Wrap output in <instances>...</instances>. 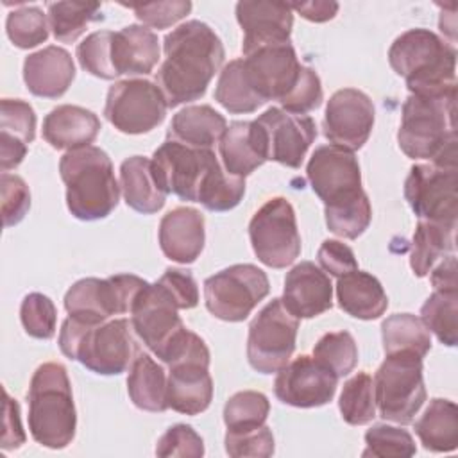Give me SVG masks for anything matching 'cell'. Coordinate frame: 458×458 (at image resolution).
<instances>
[{
	"mask_svg": "<svg viewBox=\"0 0 458 458\" xmlns=\"http://www.w3.org/2000/svg\"><path fill=\"white\" fill-rule=\"evenodd\" d=\"M152 175L165 193L199 202L208 211H229L245 195V181L229 175L211 148L168 140L152 154Z\"/></svg>",
	"mask_w": 458,
	"mask_h": 458,
	"instance_id": "6da1fadb",
	"label": "cell"
},
{
	"mask_svg": "<svg viewBox=\"0 0 458 458\" xmlns=\"http://www.w3.org/2000/svg\"><path fill=\"white\" fill-rule=\"evenodd\" d=\"M165 61L156 72L168 107L199 100L222 68L225 50L216 32L204 21L181 23L163 39Z\"/></svg>",
	"mask_w": 458,
	"mask_h": 458,
	"instance_id": "7a4b0ae2",
	"label": "cell"
},
{
	"mask_svg": "<svg viewBox=\"0 0 458 458\" xmlns=\"http://www.w3.org/2000/svg\"><path fill=\"white\" fill-rule=\"evenodd\" d=\"M129 318L88 322L68 315L59 331V349L68 360L81 361L100 376H116L131 369L140 352Z\"/></svg>",
	"mask_w": 458,
	"mask_h": 458,
	"instance_id": "3957f363",
	"label": "cell"
},
{
	"mask_svg": "<svg viewBox=\"0 0 458 458\" xmlns=\"http://www.w3.org/2000/svg\"><path fill=\"white\" fill-rule=\"evenodd\" d=\"M392 70L410 95H444L456 89V48L429 29H410L388 48Z\"/></svg>",
	"mask_w": 458,
	"mask_h": 458,
	"instance_id": "277c9868",
	"label": "cell"
},
{
	"mask_svg": "<svg viewBox=\"0 0 458 458\" xmlns=\"http://www.w3.org/2000/svg\"><path fill=\"white\" fill-rule=\"evenodd\" d=\"M66 186L68 211L84 222L109 216L120 200V186L111 157L95 145L68 150L59 161Z\"/></svg>",
	"mask_w": 458,
	"mask_h": 458,
	"instance_id": "5b68a950",
	"label": "cell"
},
{
	"mask_svg": "<svg viewBox=\"0 0 458 458\" xmlns=\"http://www.w3.org/2000/svg\"><path fill=\"white\" fill-rule=\"evenodd\" d=\"M27 401L30 437L48 449L70 445L75 438L77 411L66 367L57 361L39 365L30 377Z\"/></svg>",
	"mask_w": 458,
	"mask_h": 458,
	"instance_id": "8992f818",
	"label": "cell"
},
{
	"mask_svg": "<svg viewBox=\"0 0 458 458\" xmlns=\"http://www.w3.org/2000/svg\"><path fill=\"white\" fill-rule=\"evenodd\" d=\"M454 100L456 89L433 97L410 95L404 100L397 143L410 159L431 161L456 143Z\"/></svg>",
	"mask_w": 458,
	"mask_h": 458,
	"instance_id": "52a82bcc",
	"label": "cell"
},
{
	"mask_svg": "<svg viewBox=\"0 0 458 458\" xmlns=\"http://www.w3.org/2000/svg\"><path fill=\"white\" fill-rule=\"evenodd\" d=\"M372 383L379 417L401 426L411 424L426 401L422 358L413 352L386 354Z\"/></svg>",
	"mask_w": 458,
	"mask_h": 458,
	"instance_id": "ba28073f",
	"label": "cell"
},
{
	"mask_svg": "<svg viewBox=\"0 0 458 458\" xmlns=\"http://www.w3.org/2000/svg\"><path fill=\"white\" fill-rule=\"evenodd\" d=\"M250 134L265 161L299 168L317 138V123L308 114H293L283 107H268L250 122Z\"/></svg>",
	"mask_w": 458,
	"mask_h": 458,
	"instance_id": "9c48e42d",
	"label": "cell"
},
{
	"mask_svg": "<svg viewBox=\"0 0 458 458\" xmlns=\"http://www.w3.org/2000/svg\"><path fill=\"white\" fill-rule=\"evenodd\" d=\"M267 274L252 263L231 265L204 281L208 311L225 322H242L268 295Z\"/></svg>",
	"mask_w": 458,
	"mask_h": 458,
	"instance_id": "30bf717a",
	"label": "cell"
},
{
	"mask_svg": "<svg viewBox=\"0 0 458 458\" xmlns=\"http://www.w3.org/2000/svg\"><path fill=\"white\" fill-rule=\"evenodd\" d=\"M299 318H295L281 299H272L249 324L247 360L259 374L281 370L295 351Z\"/></svg>",
	"mask_w": 458,
	"mask_h": 458,
	"instance_id": "8fae6325",
	"label": "cell"
},
{
	"mask_svg": "<svg viewBox=\"0 0 458 458\" xmlns=\"http://www.w3.org/2000/svg\"><path fill=\"white\" fill-rule=\"evenodd\" d=\"M256 258L270 268H286L301 254V234L293 206L284 197L267 200L249 222Z\"/></svg>",
	"mask_w": 458,
	"mask_h": 458,
	"instance_id": "7c38bea8",
	"label": "cell"
},
{
	"mask_svg": "<svg viewBox=\"0 0 458 458\" xmlns=\"http://www.w3.org/2000/svg\"><path fill=\"white\" fill-rule=\"evenodd\" d=\"M166 109L168 102L156 82L125 79L107 89L104 116L123 134H143L163 123Z\"/></svg>",
	"mask_w": 458,
	"mask_h": 458,
	"instance_id": "4fadbf2b",
	"label": "cell"
},
{
	"mask_svg": "<svg viewBox=\"0 0 458 458\" xmlns=\"http://www.w3.org/2000/svg\"><path fill=\"white\" fill-rule=\"evenodd\" d=\"M456 166L413 165L404 181V199L419 220L456 227L458 220Z\"/></svg>",
	"mask_w": 458,
	"mask_h": 458,
	"instance_id": "5bb4252c",
	"label": "cell"
},
{
	"mask_svg": "<svg viewBox=\"0 0 458 458\" xmlns=\"http://www.w3.org/2000/svg\"><path fill=\"white\" fill-rule=\"evenodd\" d=\"M306 177L315 195L324 202V208L356 200L365 193L354 152L336 145L315 148L306 166Z\"/></svg>",
	"mask_w": 458,
	"mask_h": 458,
	"instance_id": "9a60e30c",
	"label": "cell"
},
{
	"mask_svg": "<svg viewBox=\"0 0 458 458\" xmlns=\"http://www.w3.org/2000/svg\"><path fill=\"white\" fill-rule=\"evenodd\" d=\"M376 109L367 93L356 88L335 91L326 106L322 129L331 145L360 150L374 127Z\"/></svg>",
	"mask_w": 458,
	"mask_h": 458,
	"instance_id": "2e32d148",
	"label": "cell"
},
{
	"mask_svg": "<svg viewBox=\"0 0 458 458\" xmlns=\"http://www.w3.org/2000/svg\"><path fill=\"white\" fill-rule=\"evenodd\" d=\"M243 55L247 79L263 102L283 100L299 81L302 64L292 41L261 45Z\"/></svg>",
	"mask_w": 458,
	"mask_h": 458,
	"instance_id": "e0dca14e",
	"label": "cell"
},
{
	"mask_svg": "<svg viewBox=\"0 0 458 458\" xmlns=\"http://www.w3.org/2000/svg\"><path fill=\"white\" fill-rule=\"evenodd\" d=\"M338 377L313 356L301 354L277 370L274 381L276 397L295 408H318L333 401Z\"/></svg>",
	"mask_w": 458,
	"mask_h": 458,
	"instance_id": "ac0fdd59",
	"label": "cell"
},
{
	"mask_svg": "<svg viewBox=\"0 0 458 458\" xmlns=\"http://www.w3.org/2000/svg\"><path fill=\"white\" fill-rule=\"evenodd\" d=\"M179 306L159 281L147 283L131 308V324L143 345L156 354L179 329L184 327Z\"/></svg>",
	"mask_w": 458,
	"mask_h": 458,
	"instance_id": "d6986e66",
	"label": "cell"
},
{
	"mask_svg": "<svg viewBox=\"0 0 458 458\" xmlns=\"http://www.w3.org/2000/svg\"><path fill=\"white\" fill-rule=\"evenodd\" d=\"M236 20L243 30V54L261 45L290 41L293 14L286 2L242 0L236 4Z\"/></svg>",
	"mask_w": 458,
	"mask_h": 458,
	"instance_id": "ffe728a7",
	"label": "cell"
},
{
	"mask_svg": "<svg viewBox=\"0 0 458 458\" xmlns=\"http://www.w3.org/2000/svg\"><path fill=\"white\" fill-rule=\"evenodd\" d=\"M281 301L299 320L318 317L333 306L331 279L313 261H301L286 274Z\"/></svg>",
	"mask_w": 458,
	"mask_h": 458,
	"instance_id": "44dd1931",
	"label": "cell"
},
{
	"mask_svg": "<svg viewBox=\"0 0 458 458\" xmlns=\"http://www.w3.org/2000/svg\"><path fill=\"white\" fill-rule=\"evenodd\" d=\"M159 247L163 254L181 265L193 263L206 242L204 215L188 206H179L163 215L159 222Z\"/></svg>",
	"mask_w": 458,
	"mask_h": 458,
	"instance_id": "7402d4cb",
	"label": "cell"
},
{
	"mask_svg": "<svg viewBox=\"0 0 458 458\" xmlns=\"http://www.w3.org/2000/svg\"><path fill=\"white\" fill-rule=\"evenodd\" d=\"M75 79V64L68 50L48 45L23 61V81L27 89L39 98L63 97Z\"/></svg>",
	"mask_w": 458,
	"mask_h": 458,
	"instance_id": "603a6c76",
	"label": "cell"
},
{
	"mask_svg": "<svg viewBox=\"0 0 458 458\" xmlns=\"http://www.w3.org/2000/svg\"><path fill=\"white\" fill-rule=\"evenodd\" d=\"M168 369V408L182 415H199L206 411L213 399L209 365L200 361H184L170 365Z\"/></svg>",
	"mask_w": 458,
	"mask_h": 458,
	"instance_id": "cb8c5ba5",
	"label": "cell"
},
{
	"mask_svg": "<svg viewBox=\"0 0 458 458\" xmlns=\"http://www.w3.org/2000/svg\"><path fill=\"white\" fill-rule=\"evenodd\" d=\"M41 132L52 148L68 152L91 145L100 132V120L86 107L61 104L43 118Z\"/></svg>",
	"mask_w": 458,
	"mask_h": 458,
	"instance_id": "d4e9b609",
	"label": "cell"
},
{
	"mask_svg": "<svg viewBox=\"0 0 458 458\" xmlns=\"http://www.w3.org/2000/svg\"><path fill=\"white\" fill-rule=\"evenodd\" d=\"M157 36L145 25H127L113 32L111 61L116 75H148L159 61Z\"/></svg>",
	"mask_w": 458,
	"mask_h": 458,
	"instance_id": "484cf974",
	"label": "cell"
},
{
	"mask_svg": "<svg viewBox=\"0 0 458 458\" xmlns=\"http://www.w3.org/2000/svg\"><path fill=\"white\" fill-rule=\"evenodd\" d=\"M336 301L347 315L360 320L379 318L388 308V297L379 279L360 268L338 277Z\"/></svg>",
	"mask_w": 458,
	"mask_h": 458,
	"instance_id": "4316f807",
	"label": "cell"
},
{
	"mask_svg": "<svg viewBox=\"0 0 458 458\" xmlns=\"http://www.w3.org/2000/svg\"><path fill=\"white\" fill-rule=\"evenodd\" d=\"M225 129L227 120L211 106H186L174 114L166 138L195 148H211L220 141Z\"/></svg>",
	"mask_w": 458,
	"mask_h": 458,
	"instance_id": "83f0119b",
	"label": "cell"
},
{
	"mask_svg": "<svg viewBox=\"0 0 458 458\" xmlns=\"http://www.w3.org/2000/svg\"><path fill=\"white\" fill-rule=\"evenodd\" d=\"M120 188L125 204L141 215L157 213L166 202V193L157 186L152 163L145 156H131L122 161Z\"/></svg>",
	"mask_w": 458,
	"mask_h": 458,
	"instance_id": "f1b7e54d",
	"label": "cell"
},
{
	"mask_svg": "<svg viewBox=\"0 0 458 458\" xmlns=\"http://www.w3.org/2000/svg\"><path fill=\"white\" fill-rule=\"evenodd\" d=\"M64 310L72 317L95 324L120 315L109 277H84L73 283L64 295Z\"/></svg>",
	"mask_w": 458,
	"mask_h": 458,
	"instance_id": "f546056e",
	"label": "cell"
},
{
	"mask_svg": "<svg viewBox=\"0 0 458 458\" xmlns=\"http://www.w3.org/2000/svg\"><path fill=\"white\" fill-rule=\"evenodd\" d=\"M166 381L165 369L150 354L140 351L129 369L127 394L136 408L161 413L168 410Z\"/></svg>",
	"mask_w": 458,
	"mask_h": 458,
	"instance_id": "4dcf8cb0",
	"label": "cell"
},
{
	"mask_svg": "<svg viewBox=\"0 0 458 458\" xmlns=\"http://www.w3.org/2000/svg\"><path fill=\"white\" fill-rule=\"evenodd\" d=\"M424 449L451 453L458 447V408L449 399L435 397L413 424Z\"/></svg>",
	"mask_w": 458,
	"mask_h": 458,
	"instance_id": "1f68e13d",
	"label": "cell"
},
{
	"mask_svg": "<svg viewBox=\"0 0 458 458\" xmlns=\"http://www.w3.org/2000/svg\"><path fill=\"white\" fill-rule=\"evenodd\" d=\"M456 227L437 224L429 220H419L413 240L410 267L417 277H424L429 270L445 256L454 252Z\"/></svg>",
	"mask_w": 458,
	"mask_h": 458,
	"instance_id": "d6a6232c",
	"label": "cell"
},
{
	"mask_svg": "<svg viewBox=\"0 0 458 458\" xmlns=\"http://www.w3.org/2000/svg\"><path fill=\"white\" fill-rule=\"evenodd\" d=\"M218 152L224 170L233 177L245 179L265 163L254 145L250 134V122L247 120H234L227 125L225 132L218 141Z\"/></svg>",
	"mask_w": 458,
	"mask_h": 458,
	"instance_id": "836d02e7",
	"label": "cell"
},
{
	"mask_svg": "<svg viewBox=\"0 0 458 458\" xmlns=\"http://www.w3.org/2000/svg\"><path fill=\"white\" fill-rule=\"evenodd\" d=\"M215 100L233 114L254 113L265 104L247 79L243 57L233 59L222 68L215 88Z\"/></svg>",
	"mask_w": 458,
	"mask_h": 458,
	"instance_id": "e575fe53",
	"label": "cell"
},
{
	"mask_svg": "<svg viewBox=\"0 0 458 458\" xmlns=\"http://www.w3.org/2000/svg\"><path fill=\"white\" fill-rule=\"evenodd\" d=\"M385 354L413 352L424 358L431 349V335L422 320L411 313H394L381 324Z\"/></svg>",
	"mask_w": 458,
	"mask_h": 458,
	"instance_id": "d590c367",
	"label": "cell"
},
{
	"mask_svg": "<svg viewBox=\"0 0 458 458\" xmlns=\"http://www.w3.org/2000/svg\"><path fill=\"white\" fill-rule=\"evenodd\" d=\"M47 18L52 34L61 43H73L91 21L102 20V4L98 2H50Z\"/></svg>",
	"mask_w": 458,
	"mask_h": 458,
	"instance_id": "8d00e7d4",
	"label": "cell"
},
{
	"mask_svg": "<svg viewBox=\"0 0 458 458\" xmlns=\"http://www.w3.org/2000/svg\"><path fill=\"white\" fill-rule=\"evenodd\" d=\"M420 320L440 344L458 342V290H435L420 308Z\"/></svg>",
	"mask_w": 458,
	"mask_h": 458,
	"instance_id": "74e56055",
	"label": "cell"
},
{
	"mask_svg": "<svg viewBox=\"0 0 458 458\" xmlns=\"http://www.w3.org/2000/svg\"><path fill=\"white\" fill-rule=\"evenodd\" d=\"M338 410L342 419L351 426H365L377 415L374 399V383L367 372H356L344 383Z\"/></svg>",
	"mask_w": 458,
	"mask_h": 458,
	"instance_id": "f35d334b",
	"label": "cell"
},
{
	"mask_svg": "<svg viewBox=\"0 0 458 458\" xmlns=\"http://www.w3.org/2000/svg\"><path fill=\"white\" fill-rule=\"evenodd\" d=\"M270 411L268 397L256 390L233 394L224 406V424L227 431H249L263 426Z\"/></svg>",
	"mask_w": 458,
	"mask_h": 458,
	"instance_id": "ab89813d",
	"label": "cell"
},
{
	"mask_svg": "<svg viewBox=\"0 0 458 458\" xmlns=\"http://www.w3.org/2000/svg\"><path fill=\"white\" fill-rule=\"evenodd\" d=\"M313 358L338 379L349 376L358 363V345L349 331L326 333L313 347Z\"/></svg>",
	"mask_w": 458,
	"mask_h": 458,
	"instance_id": "60d3db41",
	"label": "cell"
},
{
	"mask_svg": "<svg viewBox=\"0 0 458 458\" xmlns=\"http://www.w3.org/2000/svg\"><path fill=\"white\" fill-rule=\"evenodd\" d=\"M48 18L36 5H23L7 14L5 32L18 48H34L48 39Z\"/></svg>",
	"mask_w": 458,
	"mask_h": 458,
	"instance_id": "b9f144b4",
	"label": "cell"
},
{
	"mask_svg": "<svg viewBox=\"0 0 458 458\" xmlns=\"http://www.w3.org/2000/svg\"><path fill=\"white\" fill-rule=\"evenodd\" d=\"M324 215L326 225L333 234L347 240H356L365 233L372 220V206L367 193H363L356 200L333 208H324Z\"/></svg>",
	"mask_w": 458,
	"mask_h": 458,
	"instance_id": "7bdbcfd3",
	"label": "cell"
},
{
	"mask_svg": "<svg viewBox=\"0 0 458 458\" xmlns=\"http://www.w3.org/2000/svg\"><path fill=\"white\" fill-rule=\"evenodd\" d=\"M20 320L25 333L38 340H50L55 335L57 310L50 297L30 292L20 304Z\"/></svg>",
	"mask_w": 458,
	"mask_h": 458,
	"instance_id": "ee69618b",
	"label": "cell"
},
{
	"mask_svg": "<svg viewBox=\"0 0 458 458\" xmlns=\"http://www.w3.org/2000/svg\"><path fill=\"white\" fill-rule=\"evenodd\" d=\"M365 451L361 456H413L417 453L413 437L397 426L374 424L365 433Z\"/></svg>",
	"mask_w": 458,
	"mask_h": 458,
	"instance_id": "f6af8a7d",
	"label": "cell"
},
{
	"mask_svg": "<svg viewBox=\"0 0 458 458\" xmlns=\"http://www.w3.org/2000/svg\"><path fill=\"white\" fill-rule=\"evenodd\" d=\"M111 39L113 30H97L86 36V39L77 45L75 52L81 68L106 81L118 77L111 61Z\"/></svg>",
	"mask_w": 458,
	"mask_h": 458,
	"instance_id": "bcb514c9",
	"label": "cell"
},
{
	"mask_svg": "<svg viewBox=\"0 0 458 458\" xmlns=\"http://www.w3.org/2000/svg\"><path fill=\"white\" fill-rule=\"evenodd\" d=\"M0 132L23 143L36 138V113L32 106L21 98H2L0 102Z\"/></svg>",
	"mask_w": 458,
	"mask_h": 458,
	"instance_id": "7dc6e473",
	"label": "cell"
},
{
	"mask_svg": "<svg viewBox=\"0 0 458 458\" xmlns=\"http://www.w3.org/2000/svg\"><path fill=\"white\" fill-rule=\"evenodd\" d=\"M324 100V91H322V82L318 73L302 64L299 81L295 86L288 91V95L279 100L284 111L293 113V114H306L313 109H317Z\"/></svg>",
	"mask_w": 458,
	"mask_h": 458,
	"instance_id": "c3c4849f",
	"label": "cell"
},
{
	"mask_svg": "<svg viewBox=\"0 0 458 458\" xmlns=\"http://www.w3.org/2000/svg\"><path fill=\"white\" fill-rule=\"evenodd\" d=\"M0 193H2V220L5 227L20 224L30 208V191L27 182L9 172L0 175Z\"/></svg>",
	"mask_w": 458,
	"mask_h": 458,
	"instance_id": "681fc988",
	"label": "cell"
},
{
	"mask_svg": "<svg viewBox=\"0 0 458 458\" xmlns=\"http://www.w3.org/2000/svg\"><path fill=\"white\" fill-rule=\"evenodd\" d=\"M225 453L233 458L240 456H272L274 454V435L272 429L263 424L249 431H225Z\"/></svg>",
	"mask_w": 458,
	"mask_h": 458,
	"instance_id": "f907efd6",
	"label": "cell"
},
{
	"mask_svg": "<svg viewBox=\"0 0 458 458\" xmlns=\"http://www.w3.org/2000/svg\"><path fill=\"white\" fill-rule=\"evenodd\" d=\"M156 454L161 458L166 456H204V440L202 437L188 424L170 426L156 444Z\"/></svg>",
	"mask_w": 458,
	"mask_h": 458,
	"instance_id": "816d5d0a",
	"label": "cell"
},
{
	"mask_svg": "<svg viewBox=\"0 0 458 458\" xmlns=\"http://www.w3.org/2000/svg\"><path fill=\"white\" fill-rule=\"evenodd\" d=\"M127 7L134 13V16L143 25L161 30L186 18V14H190L191 11V2L170 0V2H150V4H138V5H127Z\"/></svg>",
	"mask_w": 458,
	"mask_h": 458,
	"instance_id": "f5cc1de1",
	"label": "cell"
},
{
	"mask_svg": "<svg viewBox=\"0 0 458 458\" xmlns=\"http://www.w3.org/2000/svg\"><path fill=\"white\" fill-rule=\"evenodd\" d=\"M317 259L320 268L336 279L358 268V261L352 249L340 240H324L322 245L318 247Z\"/></svg>",
	"mask_w": 458,
	"mask_h": 458,
	"instance_id": "db71d44e",
	"label": "cell"
},
{
	"mask_svg": "<svg viewBox=\"0 0 458 458\" xmlns=\"http://www.w3.org/2000/svg\"><path fill=\"white\" fill-rule=\"evenodd\" d=\"M157 281L166 286L179 310H191L199 304V286L188 270L166 268Z\"/></svg>",
	"mask_w": 458,
	"mask_h": 458,
	"instance_id": "11a10c76",
	"label": "cell"
},
{
	"mask_svg": "<svg viewBox=\"0 0 458 458\" xmlns=\"http://www.w3.org/2000/svg\"><path fill=\"white\" fill-rule=\"evenodd\" d=\"M25 442V431L20 422V404L13 399L4 388V433H2V449L11 451L18 449Z\"/></svg>",
	"mask_w": 458,
	"mask_h": 458,
	"instance_id": "9f6ffc18",
	"label": "cell"
},
{
	"mask_svg": "<svg viewBox=\"0 0 458 458\" xmlns=\"http://www.w3.org/2000/svg\"><path fill=\"white\" fill-rule=\"evenodd\" d=\"M292 11H297L302 18L315 21V23H322V21H329L336 16L338 13V4L336 2H326V0H315V2H295L290 4Z\"/></svg>",
	"mask_w": 458,
	"mask_h": 458,
	"instance_id": "6f0895ef",
	"label": "cell"
},
{
	"mask_svg": "<svg viewBox=\"0 0 458 458\" xmlns=\"http://www.w3.org/2000/svg\"><path fill=\"white\" fill-rule=\"evenodd\" d=\"M429 279L435 290H458L456 281V258L454 254H449L442 258L431 270Z\"/></svg>",
	"mask_w": 458,
	"mask_h": 458,
	"instance_id": "680465c9",
	"label": "cell"
},
{
	"mask_svg": "<svg viewBox=\"0 0 458 458\" xmlns=\"http://www.w3.org/2000/svg\"><path fill=\"white\" fill-rule=\"evenodd\" d=\"M27 147H29L27 143L0 132V168H2V172L16 168L25 159Z\"/></svg>",
	"mask_w": 458,
	"mask_h": 458,
	"instance_id": "91938a15",
	"label": "cell"
}]
</instances>
